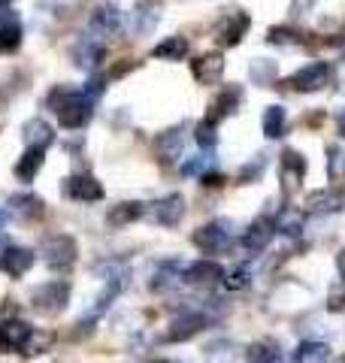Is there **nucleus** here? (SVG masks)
I'll return each mask as SVG.
<instances>
[{
    "label": "nucleus",
    "instance_id": "c85d7f7f",
    "mask_svg": "<svg viewBox=\"0 0 345 363\" xmlns=\"http://www.w3.org/2000/svg\"><path fill=\"white\" fill-rule=\"evenodd\" d=\"M143 215V203H119V206H112L109 215H106V221L112 227H124V224H131L136 221Z\"/></svg>",
    "mask_w": 345,
    "mask_h": 363
},
{
    "label": "nucleus",
    "instance_id": "0eeeda50",
    "mask_svg": "<svg viewBox=\"0 0 345 363\" xmlns=\"http://www.w3.org/2000/svg\"><path fill=\"white\" fill-rule=\"evenodd\" d=\"M330 76H333V70H330L327 61H312V64L300 67V70L291 76V85L297 91H318V88H324L330 82Z\"/></svg>",
    "mask_w": 345,
    "mask_h": 363
},
{
    "label": "nucleus",
    "instance_id": "6e6552de",
    "mask_svg": "<svg viewBox=\"0 0 345 363\" xmlns=\"http://www.w3.org/2000/svg\"><path fill=\"white\" fill-rule=\"evenodd\" d=\"M64 194L76 200V203H94V200H103V188H100V182L94 176H88V173H79V176H70L64 182Z\"/></svg>",
    "mask_w": 345,
    "mask_h": 363
},
{
    "label": "nucleus",
    "instance_id": "39448f33",
    "mask_svg": "<svg viewBox=\"0 0 345 363\" xmlns=\"http://www.w3.org/2000/svg\"><path fill=\"white\" fill-rule=\"evenodd\" d=\"M88 28H91V37L94 40H109L115 37L121 28H124V18H121V9L119 6H112V4H103L97 6L94 13H91V21H88Z\"/></svg>",
    "mask_w": 345,
    "mask_h": 363
},
{
    "label": "nucleus",
    "instance_id": "393cba45",
    "mask_svg": "<svg viewBox=\"0 0 345 363\" xmlns=\"http://www.w3.org/2000/svg\"><path fill=\"white\" fill-rule=\"evenodd\" d=\"M297 363H330V345L306 339V342H300V348H297Z\"/></svg>",
    "mask_w": 345,
    "mask_h": 363
},
{
    "label": "nucleus",
    "instance_id": "f03ea898",
    "mask_svg": "<svg viewBox=\"0 0 345 363\" xmlns=\"http://www.w3.org/2000/svg\"><path fill=\"white\" fill-rule=\"evenodd\" d=\"M40 255L45 260V267L55 269V272H67L73 264H76V240L73 236H67V233H55L49 236V240L43 242L40 248Z\"/></svg>",
    "mask_w": 345,
    "mask_h": 363
},
{
    "label": "nucleus",
    "instance_id": "dca6fc26",
    "mask_svg": "<svg viewBox=\"0 0 345 363\" xmlns=\"http://www.w3.org/2000/svg\"><path fill=\"white\" fill-rule=\"evenodd\" d=\"M203 327H206V315L203 312H188V315H182V318H176V321L170 324L167 342H182V339H191V336H197Z\"/></svg>",
    "mask_w": 345,
    "mask_h": 363
},
{
    "label": "nucleus",
    "instance_id": "c756f323",
    "mask_svg": "<svg viewBox=\"0 0 345 363\" xmlns=\"http://www.w3.org/2000/svg\"><path fill=\"white\" fill-rule=\"evenodd\" d=\"M263 136H270V140H279L285 133V109L282 106H267L263 112Z\"/></svg>",
    "mask_w": 345,
    "mask_h": 363
},
{
    "label": "nucleus",
    "instance_id": "ea45409f",
    "mask_svg": "<svg viewBox=\"0 0 345 363\" xmlns=\"http://www.w3.org/2000/svg\"><path fill=\"white\" fill-rule=\"evenodd\" d=\"M6 221H9V212H6L4 206H0V230H4V227H6Z\"/></svg>",
    "mask_w": 345,
    "mask_h": 363
},
{
    "label": "nucleus",
    "instance_id": "9b49d317",
    "mask_svg": "<svg viewBox=\"0 0 345 363\" xmlns=\"http://www.w3.org/2000/svg\"><path fill=\"white\" fill-rule=\"evenodd\" d=\"M275 236V224L267 218V215H261V218L251 221L246 230H243V245L248 248V252H263Z\"/></svg>",
    "mask_w": 345,
    "mask_h": 363
},
{
    "label": "nucleus",
    "instance_id": "f257e3e1",
    "mask_svg": "<svg viewBox=\"0 0 345 363\" xmlns=\"http://www.w3.org/2000/svg\"><path fill=\"white\" fill-rule=\"evenodd\" d=\"M49 109L58 112V121L67 130H79L85 128L94 116V100L85 97V91H73V88H55L49 94Z\"/></svg>",
    "mask_w": 345,
    "mask_h": 363
},
{
    "label": "nucleus",
    "instance_id": "9d476101",
    "mask_svg": "<svg viewBox=\"0 0 345 363\" xmlns=\"http://www.w3.org/2000/svg\"><path fill=\"white\" fill-rule=\"evenodd\" d=\"M221 276H224L221 267H218L215 260H209V257L194 260V264L182 267V281H185V285H215Z\"/></svg>",
    "mask_w": 345,
    "mask_h": 363
},
{
    "label": "nucleus",
    "instance_id": "f3484780",
    "mask_svg": "<svg viewBox=\"0 0 345 363\" xmlns=\"http://www.w3.org/2000/svg\"><path fill=\"white\" fill-rule=\"evenodd\" d=\"M182 149H185V124L170 128L158 136V155L164 164H172L176 157H182Z\"/></svg>",
    "mask_w": 345,
    "mask_h": 363
},
{
    "label": "nucleus",
    "instance_id": "a19ab883",
    "mask_svg": "<svg viewBox=\"0 0 345 363\" xmlns=\"http://www.w3.org/2000/svg\"><path fill=\"white\" fill-rule=\"evenodd\" d=\"M336 124H339V130L345 133V109H342V112H336Z\"/></svg>",
    "mask_w": 345,
    "mask_h": 363
},
{
    "label": "nucleus",
    "instance_id": "1a4fd4ad",
    "mask_svg": "<svg viewBox=\"0 0 345 363\" xmlns=\"http://www.w3.org/2000/svg\"><path fill=\"white\" fill-rule=\"evenodd\" d=\"M33 339V327L25 321H4L0 324V348L4 351H25Z\"/></svg>",
    "mask_w": 345,
    "mask_h": 363
},
{
    "label": "nucleus",
    "instance_id": "4be33fe9",
    "mask_svg": "<svg viewBox=\"0 0 345 363\" xmlns=\"http://www.w3.org/2000/svg\"><path fill=\"white\" fill-rule=\"evenodd\" d=\"M21 43V28H18V16L13 9H0V52H9Z\"/></svg>",
    "mask_w": 345,
    "mask_h": 363
},
{
    "label": "nucleus",
    "instance_id": "72a5a7b5",
    "mask_svg": "<svg viewBox=\"0 0 345 363\" xmlns=\"http://www.w3.org/2000/svg\"><path fill=\"white\" fill-rule=\"evenodd\" d=\"M212 167V157L209 155H197V157H188L185 164H182V176H200L203 169Z\"/></svg>",
    "mask_w": 345,
    "mask_h": 363
},
{
    "label": "nucleus",
    "instance_id": "a878e982",
    "mask_svg": "<svg viewBox=\"0 0 345 363\" xmlns=\"http://www.w3.org/2000/svg\"><path fill=\"white\" fill-rule=\"evenodd\" d=\"M303 209H294L288 206L279 212V221H275V230H282L285 236H300L303 233Z\"/></svg>",
    "mask_w": 345,
    "mask_h": 363
},
{
    "label": "nucleus",
    "instance_id": "58836bf2",
    "mask_svg": "<svg viewBox=\"0 0 345 363\" xmlns=\"http://www.w3.org/2000/svg\"><path fill=\"white\" fill-rule=\"evenodd\" d=\"M336 269H339V276L345 279V252H339V255H336Z\"/></svg>",
    "mask_w": 345,
    "mask_h": 363
},
{
    "label": "nucleus",
    "instance_id": "5701e85b",
    "mask_svg": "<svg viewBox=\"0 0 345 363\" xmlns=\"http://www.w3.org/2000/svg\"><path fill=\"white\" fill-rule=\"evenodd\" d=\"M43 149H28L25 155L18 157V164H16V176H18V182H25V185H31L33 179H37V173H40V167H43Z\"/></svg>",
    "mask_w": 345,
    "mask_h": 363
},
{
    "label": "nucleus",
    "instance_id": "7ed1b4c3",
    "mask_svg": "<svg viewBox=\"0 0 345 363\" xmlns=\"http://www.w3.org/2000/svg\"><path fill=\"white\" fill-rule=\"evenodd\" d=\"M230 242H234V224L230 221H212V224H203L194 230V245L206 255L227 252Z\"/></svg>",
    "mask_w": 345,
    "mask_h": 363
},
{
    "label": "nucleus",
    "instance_id": "4c0bfd02",
    "mask_svg": "<svg viewBox=\"0 0 345 363\" xmlns=\"http://www.w3.org/2000/svg\"><path fill=\"white\" fill-rule=\"evenodd\" d=\"M315 0H291V18H300V16H306V9L312 6Z\"/></svg>",
    "mask_w": 345,
    "mask_h": 363
},
{
    "label": "nucleus",
    "instance_id": "412c9836",
    "mask_svg": "<svg viewBox=\"0 0 345 363\" xmlns=\"http://www.w3.org/2000/svg\"><path fill=\"white\" fill-rule=\"evenodd\" d=\"M248 30V16L246 13H230L221 25H218V40H221L224 45H236L239 40H243V33Z\"/></svg>",
    "mask_w": 345,
    "mask_h": 363
},
{
    "label": "nucleus",
    "instance_id": "cd10ccee",
    "mask_svg": "<svg viewBox=\"0 0 345 363\" xmlns=\"http://www.w3.org/2000/svg\"><path fill=\"white\" fill-rule=\"evenodd\" d=\"M9 206H13V212L18 218H40L43 215V200L33 197V194H16L9 200Z\"/></svg>",
    "mask_w": 345,
    "mask_h": 363
},
{
    "label": "nucleus",
    "instance_id": "aec40b11",
    "mask_svg": "<svg viewBox=\"0 0 345 363\" xmlns=\"http://www.w3.org/2000/svg\"><path fill=\"white\" fill-rule=\"evenodd\" d=\"M191 73L200 85H215L224 73V58L221 55H203V58H197L191 64Z\"/></svg>",
    "mask_w": 345,
    "mask_h": 363
},
{
    "label": "nucleus",
    "instance_id": "79ce46f5",
    "mask_svg": "<svg viewBox=\"0 0 345 363\" xmlns=\"http://www.w3.org/2000/svg\"><path fill=\"white\" fill-rule=\"evenodd\" d=\"M152 363H167V360H152Z\"/></svg>",
    "mask_w": 345,
    "mask_h": 363
},
{
    "label": "nucleus",
    "instance_id": "f704fd0d",
    "mask_svg": "<svg viewBox=\"0 0 345 363\" xmlns=\"http://www.w3.org/2000/svg\"><path fill=\"white\" fill-rule=\"evenodd\" d=\"M251 76L258 79V85L270 82V79L275 76V61H270V58H261V61H255V64H251Z\"/></svg>",
    "mask_w": 345,
    "mask_h": 363
},
{
    "label": "nucleus",
    "instance_id": "37998d69",
    "mask_svg": "<svg viewBox=\"0 0 345 363\" xmlns=\"http://www.w3.org/2000/svg\"><path fill=\"white\" fill-rule=\"evenodd\" d=\"M339 363H345V357H342V360H339Z\"/></svg>",
    "mask_w": 345,
    "mask_h": 363
},
{
    "label": "nucleus",
    "instance_id": "20e7f679",
    "mask_svg": "<svg viewBox=\"0 0 345 363\" xmlns=\"http://www.w3.org/2000/svg\"><path fill=\"white\" fill-rule=\"evenodd\" d=\"M67 297H70L67 281H45V285L33 291V309L43 315H58L67 306Z\"/></svg>",
    "mask_w": 345,
    "mask_h": 363
},
{
    "label": "nucleus",
    "instance_id": "b1692460",
    "mask_svg": "<svg viewBox=\"0 0 345 363\" xmlns=\"http://www.w3.org/2000/svg\"><path fill=\"white\" fill-rule=\"evenodd\" d=\"M152 55L160 61H182L188 55V40L185 37H167V40H160L155 45Z\"/></svg>",
    "mask_w": 345,
    "mask_h": 363
},
{
    "label": "nucleus",
    "instance_id": "2eb2a0df",
    "mask_svg": "<svg viewBox=\"0 0 345 363\" xmlns=\"http://www.w3.org/2000/svg\"><path fill=\"white\" fill-rule=\"evenodd\" d=\"M309 212H342L345 209V191L339 188H321L306 197Z\"/></svg>",
    "mask_w": 345,
    "mask_h": 363
},
{
    "label": "nucleus",
    "instance_id": "f8f14e48",
    "mask_svg": "<svg viewBox=\"0 0 345 363\" xmlns=\"http://www.w3.org/2000/svg\"><path fill=\"white\" fill-rule=\"evenodd\" d=\"M152 215L158 224L164 227H176L182 221V215H185V197L182 194H167L160 197L158 203H152Z\"/></svg>",
    "mask_w": 345,
    "mask_h": 363
},
{
    "label": "nucleus",
    "instance_id": "6ab92c4d",
    "mask_svg": "<svg viewBox=\"0 0 345 363\" xmlns=\"http://www.w3.org/2000/svg\"><path fill=\"white\" fill-rule=\"evenodd\" d=\"M33 267V252L31 248H21V245H13L0 255V269L9 272V276H25V272Z\"/></svg>",
    "mask_w": 345,
    "mask_h": 363
},
{
    "label": "nucleus",
    "instance_id": "4468645a",
    "mask_svg": "<svg viewBox=\"0 0 345 363\" xmlns=\"http://www.w3.org/2000/svg\"><path fill=\"white\" fill-rule=\"evenodd\" d=\"M303 176H306V157H300L297 152L288 149L282 155V188H285V194H294V191L300 188Z\"/></svg>",
    "mask_w": 345,
    "mask_h": 363
},
{
    "label": "nucleus",
    "instance_id": "a211bd4d",
    "mask_svg": "<svg viewBox=\"0 0 345 363\" xmlns=\"http://www.w3.org/2000/svg\"><path fill=\"white\" fill-rule=\"evenodd\" d=\"M21 136H25V145L28 149H49V145L55 143V130H52V124L49 121H43V118H31L25 121V128H21Z\"/></svg>",
    "mask_w": 345,
    "mask_h": 363
},
{
    "label": "nucleus",
    "instance_id": "bb28decb",
    "mask_svg": "<svg viewBox=\"0 0 345 363\" xmlns=\"http://www.w3.org/2000/svg\"><path fill=\"white\" fill-rule=\"evenodd\" d=\"M239 97H243V91H239V88H224L221 91V94H218V100H215V112H212V116H209V121H221L224 116H230V112H234L236 109V104H239Z\"/></svg>",
    "mask_w": 345,
    "mask_h": 363
},
{
    "label": "nucleus",
    "instance_id": "423d86ee",
    "mask_svg": "<svg viewBox=\"0 0 345 363\" xmlns=\"http://www.w3.org/2000/svg\"><path fill=\"white\" fill-rule=\"evenodd\" d=\"M160 25V4L158 0H140L128 18V30L133 37H148Z\"/></svg>",
    "mask_w": 345,
    "mask_h": 363
},
{
    "label": "nucleus",
    "instance_id": "e433bc0d",
    "mask_svg": "<svg viewBox=\"0 0 345 363\" xmlns=\"http://www.w3.org/2000/svg\"><path fill=\"white\" fill-rule=\"evenodd\" d=\"M263 167H267V155H258L255 161H251V164L243 169V173H239V179H243V182H251L255 176H261V173H263Z\"/></svg>",
    "mask_w": 345,
    "mask_h": 363
},
{
    "label": "nucleus",
    "instance_id": "c9c22d12",
    "mask_svg": "<svg viewBox=\"0 0 345 363\" xmlns=\"http://www.w3.org/2000/svg\"><path fill=\"white\" fill-rule=\"evenodd\" d=\"M251 285V279H248V269H234L230 276L224 279V288L227 291H234V294H239V291H246Z\"/></svg>",
    "mask_w": 345,
    "mask_h": 363
},
{
    "label": "nucleus",
    "instance_id": "ddd939ff",
    "mask_svg": "<svg viewBox=\"0 0 345 363\" xmlns=\"http://www.w3.org/2000/svg\"><path fill=\"white\" fill-rule=\"evenodd\" d=\"M103 58H106V49H103V43L94 40V37H82L73 49V61L88 73H94Z\"/></svg>",
    "mask_w": 345,
    "mask_h": 363
},
{
    "label": "nucleus",
    "instance_id": "7c9ffc66",
    "mask_svg": "<svg viewBox=\"0 0 345 363\" xmlns=\"http://www.w3.org/2000/svg\"><path fill=\"white\" fill-rule=\"evenodd\" d=\"M194 140H197V145L206 152V149H215V143H218V133H215V121H209V118H203L197 128H194Z\"/></svg>",
    "mask_w": 345,
    "mask_h": 363
},
{
    "label": "nucleus",
    "instance_id": "473e14b6",
    "mask_svg": "<svg viewBox=\"0 0 345 363\" xmlns=\"http://www.w3.org/2000/svg\"><path fill=\"white\" fill-rule=\"evenodd\" d=\"M327 173H330V179H339V176H345V152L342 149H333L327 152Z\"/></svg>",
    "mask_w": 345,
    "mask_h": 363
},
{
    "label": "nucleus",
    "instance_id": "2f4dec72",
    "mask_svg": "<svg viewBox=\"0 0 345 363\" xmlns=\"http://www.w3.org/2000/svg\"><path fill=\"white\" fill-rule=\"evenodd\" d=\"M248 363H282V357H279V351H273L270 345H251Z\"/></svg>",
    "mask_w": 345,
    "mask_h": 363
}]
</instances>
